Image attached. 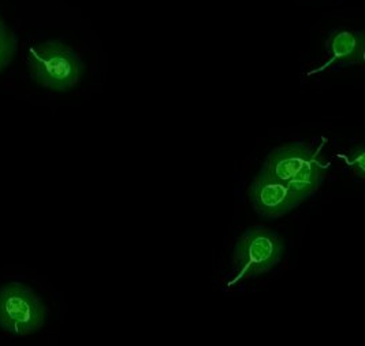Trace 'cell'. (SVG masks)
Instances as JSON below:
<instances>
[{
  "label": "cell",
  "instance_id": "4",
  "mask_svg": "<svg viewBox=\"0 0 365 346\" xmlns=\"http://www.w3.org/2000/svg\"><path fill=\"white\" fill-rule=\"evenodd\" d=\"M47 320V307L34 289L21 282L0 286V329L26 337L38 332Z\"/></svg>",
  "mask_w": 365,
  "mask_h": 346
},
{
  "label": "cell",
  "instance_id": "6",
  "mask_svg": "<svg viewBox=\"0 0 365 346\" xmlns=\"http://www.w3.org/2000/svg\"><path fill=\"white\" fill-rule=\"evenodd\" d=\"M326 50L330 56L329 62L319 70L312 71V74L330 66L361 65L364 62V36L361 32L336 31L327 39Z\"/></svg>",
  "mask_w": 365,
  "mask_h": 346
},
{
  "label": "cell",
  "instance_id": "1",
  "mask_svg": "<svg viewBox=\"0 0 365 346\" xmlns=\"http://www.w3.org/2000/svg\"><path fill=\"white\" fill-rule=\"evenodd\" d=\"M323 146L314 148L305 143H290L278 147L267 155L262 170L283 182L301 201L309 200L322 186L330 167L320 158Z\"/></svg>",
  "mask_w": 365,
  "mask_h": 346
},
{
  "label": "cell",
  "instance_id": "5",
  "mask_svg": "<svg viewBox=\"0 0 365 346\" xmlns=\"http://www.w3.org/2000/svg\"><path fill=\"white\" fill-rule=\"evenodd\" d=\"M248 196L255 211L268 219L282 218L302 203L283 182L275 180L262 168L250 185Z\"/></svg>",
  "mask_w": 365,
  "mask_h": 346
},
{
  "label": "cell",
  "instance_id": "3",
  "mask_svg": "<svg viewBox=\"0 0 365 346\" xmlns=\"http://www.w3.org/2000/svg\"><path fill=\"white\" fill-rule=\"evenodd\" d=\"M284 243L282 237L266 228H250L235 241L232 250L234 278L229 283L253 280L269 273L282 260Z\"/></svg>",
  "mask_w": 365,
  "mask_h": 346
},
{
  "label": "cell",
  "instance_id": "2",
  "mask_svg": "<svg viewBox=\"0 0 365 346\" xmlns=\"http://www.w3.org/2000/svg\"><path fill=\"white\" fill-rule=\"evenodd\" d=\"M28 67L34 83L52 92H67L81 81L83 63L76 51L58 40L32 47Z\"/></svg>",
  "mask_w": 365,
  "mask_h": 346
},
{
  "label": "cell",
  "instance_id": "7",
  "mask_svg": "<svg viewBox=\"0 0 365 346\" xmlns=\"http://www.w3.org/2000/svg\"><path fill=\"white\" fill-rule=\"evenodd\" d=\"M17 52V37L0 18V73L11 65Z\"/></svg>",
  "mask_w": 365,
  "mask_h": 346
},
{
  "label": "cell",
  "instance_id": "8",
  "mask_svg": "<svg viewBox=\"0 0 365 346\" xmlns=\"http://www.w3.org/2000/svg\"><path fill=\"white\" fill-rule=\"evenodd\" d=\"M364 156L365 147L363 144L350 149L345 155V161H346L349 168L361 180H364Z\"/></svg>",
  "mask_w": 365,
  "mask_h": 346
}]
</instances>
